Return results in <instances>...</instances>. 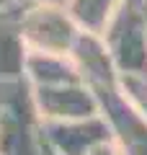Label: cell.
Returning a JSON list of instances; mask_svg holds the SVG:
<instances>
[{
    "label": "cell",
    "instance_id": "obj_1",
    "mask_svg": "<svg viewBox=\"0 0 147 155\" xmlns=\"http://www.w3.org/2000/svg\"><path fill=\"white\" fill-rule=\"evenodd\" d=\"M121 75H147V0H121L101 31Z\"/></svg>",
    "mask_w": 147,
    "mask_h": 155
},
{
    "label": "cell",
    "instance_id": "obj_2",
    "mask_svg": "<svg viewBox=\"0 0 147 155\" xmlns=\"http://www.w3.org/2000/svg\"><path fill=\"white\" fill-rule=\"evenodd\" d=\"M21 34L28 52H49V54H70L80 28L60 3H31L18 13Z\"/></svg>",
    "mask_w": 147,
    "mask_h": 155
},
{
    "label": "cell",
    "instance_id": "obj_3",
    "mask_svg": "<svg viewBox=\"0 0 147 155\" xmlns=\"http://www.w3.org/2000/svg\"><path fill=\"white\" fill-rule=\"evenodd\" d=\"M39 122H67L101 114L98 98L83 80L62 85H31Z\"/></svg>",
    "mask_w": 147,
    "mask_h": 155
},
{
    "label": "cell",
    "instance_id": "obj_4",
    "mask_svg": "<svg viewBox=\"0 0 147 155\" xmlns=\"http://www.w3.org/2000/svg\"><path fill=\"white\" fill-rule=\"evenodd\" d=\"M41 142L57 155H88L96 145L111 140V127L103 114L67 122H39Z\"/></svg>",
    "mask_w": 147,
    "mask_h": 155
},
{
    "label": "cell",
    "instance_id": "obj_5",
    "mask_svg": "<svg viewBox=\"0 0 147 155\" xmlns=\"http://www.w3.org/2000/svg\"><path fill=\"white\" fill-rule=\"evenodd\" d=\"M18 13L21 8L0 13V80H18L26 72L28 47L21 34Z\"/></svg>",
    "mask_w": 147,
    "mask_h": 155
},
{
    "label": "cell",
    "instance_id": "obj_6",
    "mask_svg": "<svg viewBox=\"0 0 147 155\" xmlns=\"http://www.w3.org/2000/svg\"><path fill=\"white\" fill-rule=\"evenodd\" d=\"M23 78L28 85H62V83H77L80 72L70 54H49V52H28L26 57V72Z\"/></svg>",
    "mask_w": 147,
    "mask_h": 155
},
{
    "label": "cell",
    "instance_id": "obj_7",
    "mask_svg": "<svg viewBox=\"0 0 147 155\" xmlns=\"http://www.w3.org/2000/svg\"><path fill=\"white\" fill-rule=\"evenodd\" d=\"M121 0H67L65 8L80 31L101 34Z\"/></svg>",
    "mask_w": 147,
    "mask_h": 155
},
{
    "label": "cell",
    "instance_id": "obj_8",
    "mask_svg": "<svg viewBox=\"0 0 147 155\" xmlns=\"http://www.w3.org/2000/svg\"><path fill=\"white\" fill-rule=\"evenodd\" d=\"M119 88L121 96L132 104V109L147 122V75H121Z\"/></svg>",
    "mask_w": 147,
    "mask_h": 155
},
{
    "label": "cell",
    "instance_id": "obj_9",
    "mask_svg": "<svg viewBox=\"0 0 147 155\" xmlns=\"http://www.w3.org/2000/svg\"><path fill=\"white\" fill-rule=\"evenodd\" d=\"M88 155H124V153H121L119 142H116V140L111 137V140H106V142L96 145V147H93V150H90Z\"/></svg>",
    "mask_w": 147,
    "mask_h": 155
},
{
    "label": "cell",
    "instance_id": "obj_10",
    "mask_svg": "<svg viewBox=\"0 0 147 155\" xmlns=\"http://www.w3.org/2000/svg\"><path fill=\"white\" fill-rule=\"evenodd\" d=\"M16 3H18V8H23V5H31V3H62V0H16Z\"/></svg>",
    "mask_w": 147,
    "mask_h": 155
},
{
    "label": "cell",
    "instance_id": "obj_11",
    "mask_svg": "<svg viewBox=\"0 0 147 155\" xmlns=\"http://www.w3.org/2000/svg\"><path fill=\"white\" fill-rule=\"evenodd\" d=\"M41 145H44V142H41ZM44 155H57V153H54V150H49L47 145H44Z\"/></svg>",
    "mask_w": 147,
    "mask_h": 155
},
{
    "label": "cell",
    "instance_id": "obj_12",
    "mask_svg": "<svg viewBox=\"0 0 147 155\" xmlns=\"http://www.w3.org/2000/svg\"><path fill=\"white\" fill-rule=\"evenodd\" d=\"M5 3H8V0H0V13L5 11Z\"/></svg>",
    "mask_w": 147,
    "mask_h": 155
}]
</instances>
